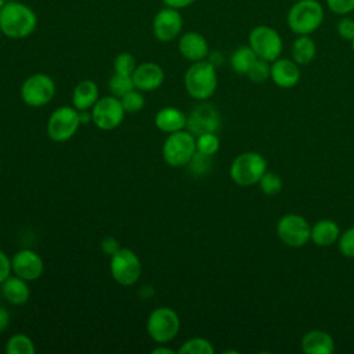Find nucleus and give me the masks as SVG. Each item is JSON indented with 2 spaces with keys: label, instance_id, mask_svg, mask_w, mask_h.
Segmentation results:
<instances>
[{
  "label": "nucleus",
  "instance_id": "nucleus-39",
  "mask_svg": "<svg viewBox=\"0 0 354 354\" xmlns=\"http://www.w3.org/2000/svg\"><path fill=\"white\" fill-rule=\"evenodd\" d=\"M165 3V6L167 7H173V8H185L188 6H191L195 0H162Z\"/></svg>",
  "mask_w": 354,
  "mask_h": 354
},
{
  "label": "nucleus",
  "instance_id": "nucleus-21",
  "mask_svg": "<svg viewBox=\"0 0 354 354\" xmlns=\"http://www.w3.org/2000/svg\"><path fill=\"white\" fill-rule=\"evenodd\" d=\"M100 98L98 86L93 80H82L76 84L72 93V105L77 111H88Z\"/></svg>",
  "mask_w": 354,
  "mask_h": 354
},
{
  "label": "nucleus",
  "instance_id": "nucleus-33",
  "mask_svg": "<svg viewBox=\"0 0 354 354\" xmlns=\"http://www.w3.org/2000/svg\"><path fill=\"white\" fill-rule=\"evenodd\" d=\"M270 72H271V62L257 58V61L253 64V66L250 68L246 76L249 77V80L254 83H263L267 79H270Z\"/></svg>",
  "mask_w": 354,
  "mask_h": 354
},
{
  "label": "nucleus",
  "instance_id": "nucleus-9",
  "mask_svg": "<svg viewBox=\"0 0 354 354\" xmlns=\"http://www.w3.org/2000/svg\"><path fill=\"white\" fill-rule=\"evenodd\" d=\"M109 271L119 285L131 286L141 277V261L131 249L120 248L111 256Z\"/></svg>",
  "mask_w": 354,
  "mask_h": 354
},
{
  "label": "nucleus",
  "instance_id": "nucleus-32",
  "mask_svg": "<svg viewBox=\"0 0 354 354\" xmlns=\"http://www.w3.org/2000/svg\"><path fill=\"white\" fill-rule=\"evenodd\" d=\"M136 68H137L136 58L130 53H120L113 59V71H115V73L131 76Z\"/></svg>",
  "mask_w": 354,
  "mask_h": 354
},
{
  "label": "nucleus",
  "instance_id": "nucleus-38",
  "mask_svg": "<svg viewBox=\"0 0 354 354\" xmlns=\"http://www.w3.org/2000/svg\"><path fill=\"white\" fill-rule=\"evenodd\" d=\"M119 242L112 238V236H106L102 239L101 242V250L104 254H108V256H112L113 253H116L119 250Z\"/></svg>",
  "mask_w": 354,
  "mask_h": 354
},
{
  "label": "nucleus",
  "instance_id": "nucleus-26",
  "mask_svg": "<svg viewBox=\"0 0 354 354\" xmlns=\"http://www.w3.org/2000/svg\"><path fill=\"white\" fill-rule=\"evenodd\" d=\"M35 343L25 333L12 335L6 344V353L8 354H35Z\"/></svg>",
  "mask_w": 354,
  "mask_h": 354
},
{
  "label": "nucleus",
  "instance_id": "nucleus-44",
  "mask_svg": "<svg viewBox=\"0 0 354 354\" xmlns=\"http://www.w3.org/2000/svg\"><path fill=\"white\" fill-rule=\"evenodd\" d=\"M1 35H3V33H1V29H0V36H1Z\"/></svg>",
  "mask_w": 354,
  "mask_h": 354
},
{
  "label": "nucleus",
  "instance_id": "nucleus-12",
  "mask_svg": "<svg viewBox=\"0 0 354 354\" xmlns=\"http://www.w3.org/2000/svg\"><path fill=\"white\" fill-rule=\"evenodd\" d=\"M124 109L120 98L108 95L98 98L91 108V122L101 130H113L120 126L124 119Z\"/></svg>",
  "mask_w": 354,
  "mask_h": 354
},
{
  "label": "nucleus",
  "instance_id": "nucleus-27",
  "mask_svg": "<svg viewBox=\"0 0 354 354\" xmlns=\"http://www.w3.org/2000/svg\"><path fill=\"white\" fill-rule=\"evenodd\" d=\"M213 353H214L213 344L205 337L188 339L177 350V354H213Z\"/></svg>",
  "mask_w": 354,
  "mask_h": 354
},
{
  "label": "nucleus",
  "instance_id": "nucleus-6",
  "mask_svg": "<svg viewBox=\"0 0 354 354\" xmlns=\"http://www.w3.org/2000/svg\"><path fill=\"white\" fill-rule=\"evenodd\" d=\"M180 330V318L170 307H158L152 310L147 319V332L158 344L171 342Z\"/></svg>",
  "mask_w": 354,
  "mask_h": 354
},
{
  "label": "nucleus",
  "instance_id": "nucleus-11",
  "mask_svg": "<svg viewBox=\"0 0 354 354\" xmlns=\"http://www.w3.org/2000/svg\"><path fill=\"white\" fill-rule=\"evenodd\" d=\"M277 235L285 245L301 248L311 239V227L303 216L288 213L278 220Z\"/></svg>",
  "mask_w": 354,
  "mask_h": 354
},
{
  "label": "nucleus",
  "instance_id": "nucleus-13",
  "mask_svg": "<svg viewBox=\"0 0 354 354\" xmlns=\"http://www.w3.org/2000/svg\"><path fill=\"white\" fill-rule=\"evenodd\" d=\"M183 25L184 19L180 10L166 6L155 14L152 21V32L156 40L167 43L180 36Z\"/></svg>",
  "mask_w": 354,
  "mask_h": 354
},
{
  "label": "nucleus",
  "instance_id": "nucleus-30",
  "mask_svg": "<svg viewBox=\"0 0 354 354\" xmlns=\"http://www.w3.org/2000/svg\"><path fill=\"white\" fill-rule=\"evenodd\" d=\"M120 102L126 113H137L144 108L145 98L140 90L133 88L129 93H126L123 97H120Z\"/></svg>",
  "mask_w": 354,
  "mask_h": 354
},
{
  "label": "nucleus",
  "instance_id": "nucleus-1",
  "mask_svg": "<svg viewBox=\"0 0 354 354\" xmlns=\"http://www.w3.org/2000/svg\"><path fill=\"white\" fill-rule=\"evenodd\" d=\"M37 28V15L21 1H7L0 10V29L8 39H25Z\"/></svg>",
  "mask_w": 354,
  "mask_h": 354
},
{
  "label": "nucleus",
  "instance_id": "nucleus-15",
  "mask_svg": "<svg viewBox=\"0 0 354 354\" xmlns=\"http://www.w3.org/2000/svg\"><path fill=\"white\" fill-rule=\"evenodd\" d=\"M11 270L17 277L30 282L43 274L44 263L35 250L21 249L11 257Z\"/></svg>",
  "mask_w": 354,
  "mask_h": 354
},
{
  "label": "nucleus",
  "instance_id": "nucleus-7",
  "mask_svg": "<svg viewBox=\"0 0 354 354\" xmlns=\"http://www.w3.org/2000/svg\"><path fill=\"white\" fill-rule=\"evenodd\" d=\"M249 46L256 55L268 62L279 58L283 50V41L281 35L268 25H257L249 33Z\"/></svg>",
  "mask_w": 354,
  "mask_h": 354
},
{
  "label": "nucleus",
  "instance_id": "nucleus-24",
  "mask_svg": "<svg viewBox=\"0 0 354 354\" xmlns=\"http://www.w3.org/2000/svg\"><path fill=\"white\" fill-rule=\"evenodd\" d=\"M290 54L297 65H307L317 55V44L310 35H299L292 43Z\"/></svg>",
  "mask_w": 354,
  "mask_h": 354
},
{
  "label": "nucleus",
  "instance_id": "nucleus-25",
  "mask_svg": "<svg viewBox=\"0 0 354 354\" xmlns=\"http://www.w3.org/2000/svg\"><path fill=\"white\" fill-rule=\"evenodd\" d=\"M257 58L259 57L256 55V53L248 44V46H241L236 50H234V53L231 54V58H230V64H231V68L236 73L248 75V72L250 71L253 64L257 61Z\"/></svg>",
  "mask_w": 354,
  "mask_h": 354
},
{
  "label": "nucleus",
  "instance_id": "nucleus-2",
  "mask_svg": "<svg viewBox=\"0 0 354 354\" xmlns=\"http://www.w3.org/2000/svg\"><path fill=\"white\" fill-rule=\"evenodd\" d=\"M184 86L192 98L199 101L209 100L217 88L216 65L209 59L192 62L184 75Z\"/></svg>",
  "mask_w": 354,
  "mask_h": 354
},
{
  "label": "nucleus",
  "instance_id": "nucleus-43",
  "mask_svg": "<svg viewBox=\"0 0 354 354\" xmlns=\"http://www.w3.org/2000/svg\"><path fill=\"white\" fill-rule=\"evenodd\" d=\"M351 50H353V53H354V39L351 40Z\"/></svg>",
  "mask_w": 354,
  "mask_h": 354
},
{
  "label": "nucleus",
  "instance_id": "nucleus-36",
  "mask_svg": "<svg viewBox=\"0 0 354 354\" xmlns=\"http://www.w3.org/2000/svg\"><path fill=\"white\" fill-rule=\"evenodd\" d=\"M336 30L342 39L351 41L354 39V19L343 15L336 25Z\"/></svg>",
  "mask_w": 354,
  "mask_h": 354
},
{
  "label": "nucleus",
  "instance_id": "nucleus-31",
  "mask_svg": "<svg viewBox=\"0 0 354 354\" xmlns=\"http://www.w3.org/2000/svg\"><path fill=\"white\" fill-rule=\"evenodd\" d=\"M257 184L266 195H277L282 189V178L274 171H266Z\"/></svg>",
  "mask_w": 354,
  "mask_h": 354
},
{
  "label": "nucleus",
  "instance_id": "nucleus-17",
  "mask_svg": "<svg viewBox=\"0 0 354 354\" xmlns=\"http://www.w3.org/2000/svg\"><path fill=\"white\" fill-rule=\"evenodd\" d=\"M178 51L180 54L191 61L198 62L207 59L209 57V43L206 37L198 32H185L178 37Z\"/></svg>",
  "mask_w": 354,
  "mask_h": 354
},
{
  "label": "nucleus",
  "instance_id": "nucleus-16",
  "mask_svg": "<svg viewBox=\"0 0 354 354\" xmlns=\"http://www.w3.org/2000/svg\"><path fill=\"white\" fill-rule=\"evenodd\" d=\"M134 87L140 91H153L159 88L165 80V72L156 62H141L131 75Z\"/></svg>",
  "mask_w": 354,
  "mask_h": 354
},
{
  "label": "nucleus",
  "instance_id": "nucleus-18",
  "mask_svg": "<svg viewBox=\"0 0 354 354\" xmlns=\"http://www.w3.org/2000/svg\"><path fill=\"white\" fill-rule=\"evenodd\" d=\"M300 65L289 58H277L271 62L270 79L281 88L295 87L300 80Z\"/></svg>",
  "mask_w": 354,
  "mask_h": 354
},
{
  "label": "nucleus",
  "instance_id": "nucleus-5",
  "mask_svg": "<svg viewBox=\"0 0 354 354\" xmlns=\"http://www.w3.org/2000/svg\"><path fill=\"white\" fill-rule=\"evenodd\" d=\"M267 171V160L259 152H242L230 166L231 180L241 187H250L260 181Z\"/></svg>",
  "mask_w": 354,
  "mask_h": 354
},
{
  "label": "nucleus",
  "instance_id": "nucleus-3",
  "mask_svg": "<svg viewBox=\"0 0 354 354\" xmlns=\"http://www.w3.org/2000/svg\"><path fill=\"white\" fill-rule=\"evenodd\" d=\"M325 10L318 0H297L288 11L286 22L293 33L311 35L324 22Z\"/></svg>",
  "mask_w": 354,
  "mask_h": 354
},
{
  "label": "nucleus",
  "instance_id": "nucleus-45",
  "mask_svg": "<svg viewBox=\"0 0 354 354\" xmlns=\"http://www.w3.org/2000/svg\"><path fill=\"white\" fill-rule=\"evenodd\" d=\"M296 1H297V0H296Z\"/></svg>",
  "mask_w": 354,
  "mask_h": 354
},
{
  "label": "nucleus",
  "instance_id": "nucleus-40",
  "mask_svg": "<svg viewBox=\"0 0 354 354\" xmlns=\"http://www.w3.org/2000/svg\"><path fill=\"white\" fill-rule=\"evenodd\" d=\"M10 325V313L6 310V307L0 306V333L7 329Z\"/></svg>",
  "mask_w": 354,
  "mask_h": 354
},
{
  "label": "nucleus",
  "instance_id": "nucleus-19",
  "mask_svg": "<svg viewBox=\"0 0 354 354\" xmlns=\"http://www.w3.org/2000/svg\"><path fill=\"white\" fill-rule=\"evenodd\" d=\"M301 350L306 354H332L335 351V340L325 330L311 329L301 337Z\"/></svg>",
  "mask_w": 354,
  "mask_h": 354
},
{
  "label": "nucleus",
  "instance_id": "nucleus-34",
  "mask_svg": "<svg viewBox=\"0 0 354 354\" xmlns=\"http://www.w3.org/2000/svg\"><path fill=\"white\" fill-rule=\"evenodd\" d=\"M337 248L344 257L354 259V227L347 228L337 239Z\"/></svg>",
  "mask_w": 354,
  "mask_h": 354
},
{
  "label": "nucleus",
  "instance_id": "nucleus-28",
  "mask_svg": "<svg viewBox=\"0 0 354 354\" xmlns=\"http://www.w3.org/2000/svg\"><path fill=\"white\" fill-rule=\"evenodd\" d=\"M220 149V140L216 133H203L196 136V152L213 156Z\"/></svg>",
  "mask_w": 354,
  "mask_h": 354
},
{
  "label": "nucleus",
  "instance_id": "nucleus-14",
  "mask_svg": "<svg viewBox=\"0 0 354 354\" xmlns=\"http://www.w3.org/2000/svg\"><path fill=\"white\" fill-rule=\"evenodd\" d=\"M220 127V115L210 104H201L187 118V130L195 137L203 133H216Z\"/></svg>",
  "mask_w": 354,
  "mask_h": 354
},
{
  "label": "nucleus",
  "instance_id": "nucleus-8",
  "mask_svg": "<svg viewBox=\"0 0 354 354\" xmlns=\"http://www.w3.org/2000/svg\"><path fill=\"white\" fill-rule=\"evenodd\" d=\"M79 111L75 106L64 105L53 111L47 120V134L55 142L71 140L80 126Z\"/></svg>",
  "mask_w": 354,
  "mask_h": 354
},
{
  "label": "nucleus",
  "instance_id": "nucleus-22",
  "mask_svg": "<svg viewBox=\"0 0 354 354\" xmlns=\"http://www.w3.org/2000/svg\"><path fill=\"white\" fill-rule=\"evenodd\" d=\"M340 236V228L336 221L329 218L318 220L311 227V241L321 248L330 246L332 243L337 242Z\"/></svg>",
  "mask_w": 354,
  "mask_h": 354
},
{
  "label": "nucleus",
  "instance_id": "nucleus-4",
  "mask_svg": "<svg viewBox=\"0 0 354 354\" xmlns=\"http://www.w3.org/2000/svg\"><path fill=\"white\" fill-rule=\"evenodd\" d=\"M196 153V137L188 130L170 133L163 142V160L171 167H183L189 165Z\"/></svg>",
  "mask_w": 354,
  "mask_h": 354
},
{
  "label": "nucleus",
  "instance_id": "nucleus-37",
  "mask_svg": "<svg viewBox=\"0 0 354 354\" xmlns=\"http://www.w3.org/2000/svg\"><path fill=\"white\" fill-rule=\"evenodd\" d=\"M11 270V259L0 249V285L10 277Z\"/></svg>",
  "mask_w": 354,
  "mask_h": 354
},
{
  "label": "nucleus",
  "instance_id": "nucleus-42",
  "mask_svg": "<svg viewBox=\"0 0 354 354\" xmlns=\"http://www.w3.org/2000/svg\"><path fill=\"white\" fill-rule=\"evenodd\" d=\"M7 3V0H0V10L4 7V4Z\"/></svg>",
  "mask_w": 354,
  "mask_h": 354
},
{
  "label": "nucleus",
  "instance_id": "nucleus-41",
  "mask_svg": "<svg viewBox=\"0 0 354 354\" xmlns=\"http://www.w3.org/2000/svg\"><path fill=\"white\" fill-rule=\"evenodd\" d=\"M174 353H177V351L171 350L170 347H163V346H159L152 350V354H174Z\"/></svg>",
  "mask_w": 354,
  "mask_h": 354
},
{
  "label": "nucleus",
  "instance_id": "nucleus-10",
  "mask_svg": "<svg viewBox=\"0 0 354 354\" xmlns=\"http://www.w3.org/2000/svg\"><path fill=\"white\" fill-rule=\"evenodd\" d=\"M22 101L33 108L47 105L55 94V83L46 73H33L21 86Z\"/></svg>",
  "mask_w": 354,
  "mask_h": 354
},
{
  "label": "nucleus",
  "instance_id": "nucleus-35",
  "mask_svg": "<svg viewBox=\"0 0 354 354\" xmlns=\"http://www.w3.org/2000/svg\"><path fill=\"white\" fill-rule=\"evenodd\" d=\"M326 6L337 15H347L354 11V0H326Z\"/></svg>",
  "mask_w": 354,
  "mask_h": 354
},
{
  "label": "nucleus",
  "instance_id": "nucleus-20",
  "mask_svg": "<svg viewBox=\"0 0 354 354\" xmlns=\"http://www.w3.org/2000/svg\"><path fill=\"white\" fill-rule=\"evenodd\" d=\"M155 126L163 133H174L184 130L187 127V116L185 113L174 106H166L156 112L155 115Z\"/></svg>",
  "mask_w": 354,
  "mask_h": 354
},
{
  "label": "nucleus",
  "instance_id": "nucleus-23",
  "mask_svg": "<svg viewBox=\"0 0 354 354\" xmlns=\"http://www.w3.org/2000/svg\"><path fill=\"white\" fill-rule=\"evenodd\" d=\"M1 293L11 304L21 306L25 304L30 296V289L28 281L19 277H8L1 285Z\"/></svg>",
  "mask_w": 354,
  "mask_h": 354
},
{
  "label": "nucleus",
  "instance_id": "nucleus-29",
  "mask_svg": "<svg viewBox=\"0 0 354 354\" xmlns=\"http://www.w3.org/2000/svg\"><path fill=\"white\" fill-rule=\"evenodd\" d=\"M136 88L131 76L127 75H120V73H113L112 77L109 79V91L112 95L120 98L130 90Z\"/></svg>",
  "mask_w": 354,
  "mask_h": 354
}]
</instances>
